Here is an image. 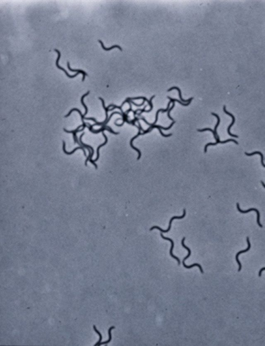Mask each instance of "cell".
Listing matches in <instances>:
<instances>
[{
  "label": "cell",
  "instance_id": "8992f818",
  "mask_svg": "<svg viewBox=\"0 0 265 346\" xmlns=\"http://www.w3.org/2000/svg\"><path fill=\"white\" fill-rule=\"evenodd\" d=\"M247 243H248V248H247L245 250L240 251H239V252L237 253V254H236V260L237 262V263H238V265H239V269H238V271H239V272H240V271H241L242 268L241 263H240V261L239 260V256L240 254H242V253L248 252V251L250 250L251 247V245L250 242L249 237H247Z\"/></svg>",
  "mask_w": 265,
  "mask_h": 346
},
{
  "label": "cell",
  "instance_id": "d6986e66",
  "mask_svg": "<svg viewBox=\"0 0 265 346\" xmlns=\"http://www.w3.org/2000/svg\"><path fill=\"white\" fill-rule=\"evenodd\" d=\"M98 42H99V43L100 44H101V46H102V47L103 49L104 50H105V51H109V50H112V49H113V48H119V50H120L121 51L122 50V48H121V47H120V46H119V45H113V46H112V47H109V48H106V47H105L104 45V44H103V43L102 41H101V40H98Z\"/></svg>",
  "mask_w": 265,
  "mask_h": 346
},
{
  "label": "cell",
  "instance_id": "8fae6325",
  "mask_svg": "<svg viewBox=\"0 0 265 346\" xmlns=\"http://www.w3.org/2000/svg\"><path fill=\"white\" fill-rule=\"evenodd\" d=\"M73 111H77V112H78L79 113V114H80V115L81 116V121H82V126H83V127H82V129H81V130H79V132H81V131H82L84 130V129H85V128H86V127H87V124H86V123L84 122V118H85V117H84V115H82V113H81V112L80 110H79V109H77V108H73V109H71V110H70V111H69L68 113V114H67L65 116V117H68V116H70V115H71V113L73 112Z\"/></svg>",
  "mask_w": 265,
  "mask_h": 346
},
{
  "label": "cell",
  "instance_id": "ba28073f",
  "mask_svg": "<svg viewBox=\"0 0 265 346\" xmlns=\"http://www.w3.org/2000/svg\"><path fill=\"white\" fill-rule=\"evenodd\" d=\"M223 111H224V112H225L226 114H227L228 115L231 116V117H232V123H231V124H230V125L229 126V127H228V128H227V133H229V135L230 136H232V137H234V138H238V137H239L238 136L235 135V134H232V133H230V128H232V126L234 125V124L235 123V121H236V120H235V116L233 115V114H232L231 113L229 112H228V111L226 110V106H225V105H224V106H223Z\"/></svg>",
  "mask_w": 265,
  "mask_h": 346
},
{
  "label": "cell",
  "instance_id": "2e32d148",
  "mask_svg": "<svg viewBox=\"0 0 265 346\" xmlns=\"http://www.w3.org/2000/svg\"><path fill=\"white\" fill-rule=\"evenodd\" d=\"M67 65H68V70H70V71L71 72H76L77 73H81L83 75V78H82V81L84 82L85 79V76L86 75L88 76V74H87L86 72H84V71L82 70H80V69H72L70 67V62L68 61L67 62Z\"/></svg>",
  "mask_w": 265,
  "mask_h": 346
},
{
  "label": "cell",
  "instance_id": "30bf717a",
  "mask_svg": "<svg viewBox=\"0 0 265 346\" xmlns=\"http://www.w3.org/2000/svg\"><path fill=\"white\" fill-rule=\"evenodd\" d=\"M172 103V102L170 101L169 102H168V105H167V107L166 109H165L164 110V109H159V110H157V112H156V120H155V122H154L153 123H152V124L149 123L148 122H147L146 120H145V118H144V117H141V120H144V122H145L146 123L147 125L150 126H152L155 125H156V122H157V120H158V116H159V113L161 111H162V113L166 112H167V111H168L169 110V106H170V103Z\"/></svg>",
  "mask_w": 265,
  "mask_h": 346
},
{
  "label": "cell",
  "instance_id": "5bb4252c",
  "mask_svg": "<svg viewBox=\"0 0 265 346\" xmlns=\"http://www.w3.org/2000/svg\"><path fill=\"white\" fill-rule=\"evenodd\" d=\"M84 147H83V146H78V147L75 148V149H74L73 150L71 151V152H68L66 151V149H65V142L64 141H63V151L64 153H65V154H66V155H71V154H73L75 153V152L77 151V149H82L83 152H84V155H85V156H87L86 151L84 150Z\"/></svg>",
  "mask_w": 265,
  "mask_h": 346
},
{
  "label": "cell",
  "instance_id": "9a60e30c",
  "mask_svg": "<svg viewBox=\"0 0 265 346\" xmlns=\"http://www.w3.org/2000/svg\"><path fill=\"white\" fill-rule=\"evenodd\" d=\"M102 134L103 136L104 137L105 139V142H104L102 144H101V145H99V146H98V147H97V151H96L97 156H96V159H95L94 160V161L95 162H97V160H99V149H101V147H103V146H105L106 144L107 143V142H108V138H107V136H106V134H105L104 133V131H103Z\"/></svg>",
  "mask_w": 265,
  "mask_h": 346
},
{
  "label": "cell",
  "instance_id": "3957f363",
  "mask_svg": "<svg viewBox=\"0 0 265 346\" xmlns=\"http://www.w3.org/2000/svg\"><path fill=\"white\" fill-rule=\"evenodd\" d=\"M211 114H212V115L216 116V117L217 119H218V122H217V123L216 124V126H215V127H214V133H216V137H217L218 141H219V143H227V142H230V141H232V142H234V143H235L236 144H237V145H238V142H237L236 140H234V139H228V140H225V141H220V140H219V135L218 134V133H217V128H218V126H219V123H220V118H219V115H218V114H216V113H211Z\"/></svg>",
  "mask_w": 265,
  "mask_h": 346
},
{
  "label": "cell",
  "instance_id": "6da1fadb",
  "mask_svg": "<svg viewBox=\"0 0 265 346\" xmlns=\"http://www.w3.org/2000/svg\"><path fill=\"white\" fill-rule=\"evenodd\" d=\"M185 238L183 237V239L182 240V241H181V245H182V247H183L184 248L187 249V250H188V254L187 255V256H186L185 258H183V261H182V264H183V266H184L185 268L187 269H191L193 268V267H195V266H197V267H198V268H199V270L200 271L201 274H203V268L201 267V265L199 264H193L190 265V266H188V265H186V264H185V260H187V259L191 255V250L190 248H189L188 247H187V245H185Z\"/></svg>",
  "mask_w": 265,
  "mask_h": 346
},
{
  "label": "cell",
  "instance_id": "5b68a950",
  "mask_svg": "<svg viewBox=\"0 0 265 346\" xmlns=\"http://www.w3.org/2000/svg\"><path fill=\"white\" fill-rule=\"evenodd\" d=\"M237 209H238V211H239V212L243 214L251 212V211H255V212L257 213V224L258 225V226H259L260 227H261V228L263 227V225L261 224V223L260 222V212H259V211H258L257 209H256V208H250V209L244 211V210H241V209L240 208L239 203H237Z\"/></svg>",
  "mask_w": 265,
  "mask_h": 346
},
{
  "label": "cell",
  "instance_id": "d4e9b609",
  "mask_svg": "<svg viewBox=\"0 0 265 346\" xmlns=\"http://www.w3.org/2000/svg\"><path fill=\"white\" fill-rule=\"evenodd\" d=\"M174 107H175V102H173L172 107H170V109H169V110L168 111V112H167V116H168V118H169L172 122H174L175 120H174V118H172V117L170 116V112H171V111L172 110V109L174 108Z\"/></svg>",
  "mask_w": 265,
  "mask_h": 346
},
{
  "label": "cell",
  "instance_id": "9c48e42d",
  "mask_svg": "<svg viewBox=\"0 0 265 346\" xmlns=\"http://www.w3.org/2000/svg\"><path fill=\"white\" fill-rule=\"evenodd\" d=\"M160 235H161V237L163 239L166 240H168V241H170V243H171V248H170V252H169V254H170V256H172V258H174V259H175V260H176L177 261L178 263V265H180V260L179 258H178V257H177V256H175V255L173 254V253H172V251H173V249H174V241H173V240H172V239L166 237H165V236H164V235H163V234L162 232H161Z\"/></svg>",
  "mask_w": 265,
  "mask_h": 346
},
{
  "label": "cell",
  "instance_id": "ac0fdd59",
  "mask_svg": "<svg viewBox=\"0 0 265 346\" xmlns=\"http://www.w3.org/2000/svg\"><path fill=\"white\" fill-rule=\"evenodd\" d=\"M245 155H247L248 156H252L253 155H255V154H259V155H260V157H261V165L263 166V167L265 168V164H264V162H263V159H264L263 155L260 152H259V151H255V152L251 153H247V152H245Z\"/></svg>",
  "mask_w": 265,
  "mask_h": 346
},
{
  "label": "cell",
  "instance_id": "484cf974",
  "mask_svg": "<svg viewBox=\"0 0 265 346\" xmlns=\"http://www.w3.org/2000/svg\"><path fill=\"white\" fill-rule=\"evenodd\" d=\"M144 102H145V101L144 100V101L142 102L141 104H137L135 103V102H134L132 101H131V102H132V103L134 105H136V106H137V107H141V106H142V105H144Z\"/></svg>",
  "mask_w": 265,
  "mask_h": 346
},
{
  "label": "cell",
  "instance_id": "7402d4cb",
  "mask_svg": "<svg viewBox=\"0 0 265 346\" xmlns=\"http://www.w3.org/2000/svg\"><path fill=\"white\" fill-rule=\"evenodd\" d=\"M167 98H168V99H169L170 100V101L172 102V103H173V102H175V101H177L178 102H179V103L180 104H181V105H183V106H185V107L188 106V105H189L190 104L191 102V101L189 102H188V103H183L182 102L180 101H179V100L175 99H172V98H170V97H167Z\"/></svg>",
  "mask_w": 265,
  "mask_h": 346
},
{
  "label": "cell",
  "instance_id": "83f0119b",
  "mask_svg": "<svg viewBox=\"0 0 265 346\" xmlns=\"http://www.w3.org/2000/svg\"><path fill=\"white\" fill-rule=\"evenodd\" d=\"M261 184H262V185H263V187L265 188V183H263V181H261Z\"/></svg>",
  "mask_w": 265,
  "mask_h": 346
},
{
  "label": "cell",
  "instance_id": "cb8c5ba5",
  "mask_svg": "<svg viewBox=\"0 0 265 346\" xmlns=\"http://www.w3.org/2000/svg\"><path fill=\"white\" fill-rule=\"evenodd\" d=\"M154 97H155V96H152V97L150 98V100H149V104L150 105V107H150V110H149L148 111L144 110V112L149 113L150 112H151V111H152V109H153V105H152V99H153V98H154Z\"/></svg>",
  "mask_w": 265,
  "mask_h": 346
},
{
  "label": "cell",
  "instance_id": "ffe728a7",
  "mask_svg": "<svg viewBox=\"0 0 265 346\" xmlns=\"http://www.w3.org/2000/svg\"><path fill=\"white\" fill-rule=\"evenodd\" d=\"M90 90H89V91H88L87 92H86V94H84V95H83V96H82V97H81V104H82V105H83L84 107V109H85V113L84 114V116H86V115L88 114V107H87V105H86V104H84V98L85 97H86V96H87L88 95H89V94H90Z\"/></svg>",
  "mask_w": 265,
  "mask_h": 346
},
{
  "label": "cell",
  "instance_id": "44dd1931",
  "mask_svg": "<svg viewBox=\"0 0 265 346\" xmlns=\"http://www.w3.org/2000/svg\"><path fill=\"white\" fill-rule=\"evenodd\" d=\"M114 328H115V326H112V327H110V328H109V330H108V335H109V339H108V341H105V342H102V343H100V344H99V345H101V344H108V343H109V342H110V341H112V333H111V332H112V329H114Z\"/></svg>",
  "mask_w": 265,
  "mask_h": 346
},
{
  "label": "cell",
  "instance_id": "603a6c76",
  "mask_svg": "<svg viewBox=\"0 0 265 346\" xmlns=\"http://www.w3.org/2000/svg\"><path fill=\"white\" fill-rule=\"evenodd\" d=\"M93 328L94 330H95V331L96 332V333H97L99 334V341H98V342H97V343L96 344H95V346H99V344H100V343H101V341H102V336L101 334L99 333V331H97V329H96V328H95V325L93 326Z\"/></svg>",
  "mask_w": 265,
  "mask_h": 346
},
{
  "label": "cell",
  "instance_id": "52a82bcc",
  "mask_svg": "<svg viewBox=\"0 0 265 346\" xmlns=\"http://www.w3.org/2000/svg\"><path fill=\"white\" fill-rule=\"evenodd\" d=\"M55 52H57V53H58V57H57L56 62H55V65H56V66H57V68L59 69H60V70L63 71L64 73L66 74V75L68 76V78H75L76 76L78 75V74H79V73H77L75 74V75H71L63 68L59 66V65H58V61H59V60L60 59L61 53L58 49H55Z\"/></svg>",
  "mask_w": 265,
  "mask_h": 346
},
{
  "label": "cell",
  "instance_id": "4fadbf2b",
  "mask_svg": "<svg viewBox=\"0 0 265 346\" xmlns=\"http://www.w3.org/2000/svg\"><path fill=\"white\" fill-rule=\"evenodd\" d=\"M83 127L82 125L79 126L78 127H77V128L75 129V130H74L71 131L68 130H66V129H65V128L63 129V130H64V131H65V133H73V138L74 140V143H75L78 144L80 146H81V144L80 143V142H79V141H78V138H77V136H76V133H78L79 130V129H80L81 127Z\"/></svg>",
  "mask_w": 265,
  "mask_h": 346
},
{
  "label": "cell",
  "instance_id": "277c9868",
  "mask_svg": "<svg viewBox=\"0 0 265 346\" xmlns=\"http://www.w3.org/2000/svg\"><path fill=\"white\" fill-rule=\"evenodd\" d=\"M87 123L88 125V126H87V127L89 128V130L92 133H93L97 134V133H101V132H103V131H104V130H108V131H109L110 133H113V134H119V133H115V132H114V131L112 130V128H111L110 127H109V126H102L101 128L99 129V130H94L93 129V127H92V125H91V124H90V123Z\"/></svg>",
  "mask_w": 265,
  "mask_h": 346
},
{
  "label": "cell",
  "instance_id": "7a4b0ae2",
  "mask_svg": "<svg viewBox=\"0 0 265 346\" xmlns=\"http://www.w3.org/2000/svg\"><path fill=\"white\" fill-rule=\"evenodd\" d=\"M185 216H186V210H185V209H183V213L182 216H173V217H172V218L170 219V220H169V226H168V229H166V230H163L162 228L159 227L157 226H154L152 227L151 228H150V231H152V230H153L154 229H159L160 232H161L166 233V232H169L170 231V229H171L172 222V221H173L174 219H183V218H185Z\"/></svg>",
  "mask_w": 265,
  "mask_h": 346
},
{
  "label": "cell",
  "instance_id": "e0dca14e",
  "mask_svg": "<svg viewBox=\"0 0 265 346\" xmlns=\"http://www.w3.org/2000/svg\"><path fill=\"white\" fill-rule=\"evenodd\" d=\"M174 89H176V90H177L178 91L180 99V100H181L182 101L184 102H189L191 101L193 99V98H191L190 99H189L188 100H186L183 99V98H182V96H181V90L179 88H178L177 87H172V88L169 89L167 90V91L169 92V91H172V90H174Z\"/></svg>",
  "mask_w": 265,
  "mask_h": 346
},
{
  "label": "cell",
  "instance_id": "4316f807",
  "mask_svg": "<svg viewBox=\"0 0 265 346\" xmlns=\"http://www.w3.org/2000/svg\"><path fill=\"white\" fill-rule=\"evenodd\" d=\"M263 271H265V267H263V268H261V269L260 270V272H259V274H258V276H259L260 277L261 276V273H262V272H263Z\"/></svg>",
  "mask_w": 265,
  "mask_h": 346
},
{
  "label": "cell",
  "instance_id": "7c38bea8",
  "mask_svg": "<svg viewBox=\"0 0 265 346\" xmlns=\"http://www.w3.org/2000/svg\"><path fill=\"white\" fill-rule=\"evenodd\" d=\"M175 123V121H174V122H172V123L170 124V126H169V127H167V128H165V127H162V126H161L156 125H155L152 126H150L148 130L143 131V133H141V135H144V134H146L147 133H150L151 131L152 130V129L155 128H156L157 129L160 128V129H164L165 130H169V129H171V128H172V126L174 125V124Z\"/></svg>",
  "mask_w": 265,
  "mask_h": 346
}]
</instances>
